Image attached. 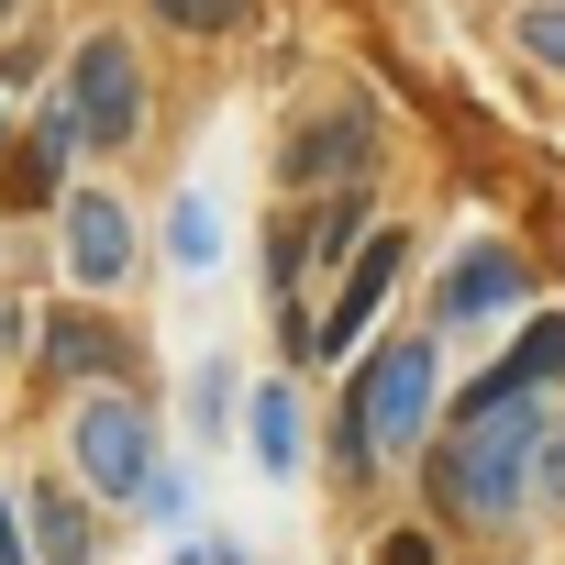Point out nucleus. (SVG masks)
I'll return each mask as SVG.
<instances>
[{"label": "nucleus", "instance_id": "nucleus-16", "mask_svg": "<svg viewBox=\"0 0 565 565\" xmlns=\"http://www.w3.org/2000/svg\"><path fill=\"white\" fill-rule=\"evenodd\" d=\"M510 45H521V67L565 78V0H521V12H510Z\"/></svg>", "mask_w": 565, "mask_h": 565}, {"label": "nucleus", "instance_id": "nucleus-14", "mask_svg": "<svg viewBox=\"0 0 565 565\" xmlns=\"http://www.w3.org/2000/svg\"><path fill=\"white\" fill-rule=\"evenodd\" d=\"M167 266H178V277H211V266H222V211H211V189H178V200H167Z\"/></svg>", "mask_w": 565, "mask_h": 565}, {"label": "nucleus", "instance_id": "nucleus-10", "mask_svg": "<svg viewBox=\"0 0 565 565\" xmlns=\"http://www.w3.org/2000/svg\"><path fill=\"white\" fill-rule=\"evenodd\" d=\"M34 366L56 388H89V377H134V344H122L111 311H45L34 322Z\"/></svg>", "mask_w": 565, "mask_h": 565}, {"label": "nucleus", "instance_id": "nucleus-15", "mask_svg": "<svg viewBox=\"0 0 565 565\" xmlns=\"http://www.w3.org/2000/svg\"><path fill=\"white\" fill-rule=\"evenodd\" d=\"M145 12H156L178 45H222V34H244V23H255V0H145Z\"/></svg>", "mask_w": 565, "mask_h": 565}, {"label": "nucleus", "instance_id": "nucleus-23", "mask_svg": "<svg viewBox=\"0 0 565 565\" xmlns=\"http://www.w3.org/2000/svg\"><path fill=\"white\" fill-rule=\"evenodd\" d=\"M12 23H23V0H0V34H12Z\"/></svg>", "mask_w": 565, "mask_h": 565}, {"label": "nucleus", "instance_id": "nucleus-18", "mask_svg": "<svg viewBox=\"0 0 565 565\" xmlns=\"http://www.w3.org/2000/svg\"><path fill=\"white\" fill-rule=\"evenodd\" d=\"M532 510L565 521V411H543V433H532Z\"/></svg>", "mask_w": 565, "mask_h": 565}, {"label": "nucleus", "instance_id": "nucleus-19", "mask_svg": "<svg viewBox=\"0 0 565 565\" xmlns=\"http://www.w3.org/2000/svg\"><path fill=\"white\" fill-rule=\"evenodd\" d=\"M377 554H388V565H433V554H444V532H422V521H399V532H377Z\"/></svg>", "mask_w": 565, "mask_h": 565}, {"label": "nucleus", "instance_id": "nucleus-21", "mask_svg": "<svg viewBox=\"0 0 565 565\" xmlns=\"http://www.w3.org/2000/svg\"><path fill=\"white\" fill-rule=\"evenodd\" d=\"M34 322H45L34 300H0V355H34Z\"/></svg>", "mask_w": 565, "mask_h": 565}, {"label": "nucleus", "instance_id": "nucleus-11", "mask_svg": "<svg viewBox=\"0 0 565 565\" xmlns=\"http://www.w3.org/2000/svg\"><path fill=\"white\" fill-rule=\"evenodd\" d=\"M244 444H255V466L277 477V488H300V466H311V399L289 388V377H266V388H244Z\"/></svg>", "mask_w": 565, "mask_h": 565}, {"label": "nucleus", "instance_id": "nucleus-1", "mask_svg": "<svg viewBox=\"0 0 565 565\" xmlns=\"http://www.w3.org/2000/svg\"><path fill=\"white\" fill-rule=\"evenodd\" d=\"M543 411H554V388H499V399L444 411V422H433V444L411 455V466H422V510H433L444 532H466V543L521 532V510H532V433H543Z\"/></svg>", "mask_w": 565, "mask_h": 565}, {"label": "nucleus", "instance_id": "nucleus-12", "mask_svg": "<svg viewBox=\"0 0 565 565\" xmlns=\"http://www.w3.org/2000/svg\"><path fill=\"white\" fill-rule=\"evenodd\" d=\"M499 388H565V311H532V300H521L510 355H499V366H477V377H466V399H499ZM466 399H444V411H466Z\"/></svg>", "mask_w": 565, "mask_h": 565}, {"label": "nucleus", "instance_id": "nucleus-13", "mask_svg": "<svg viewBox=\"0 0 565 565\" xmlns=\"http://www.w3.org/2000/svg\"><path fill=\"white\" fill-rule=\"evenodd\" d=\"M23 532H34V554L78 565V554H100V499H89L78 477H34V488H23Z\"/></svg>", "mask_w": 565, "mask_h": 565}, {"label": "nucleus", "instance_id": "nucleus-6", "mask_svg": "<svg viewBox=\"0 0 565 565\" xmlns=\"http://www.w3.org/2000/svg\"><path fill=\"white\" fill-rule=\"evenodd\" d=\"M399 266H411V222H377V233L333 266V311H311V355H322V366H344V355L377 333V311H388V289H399Z\"/></svg>", "mask_w": 565, "mask_h": 565}, {"label": "nucleus", "instance_id": "nucleus-4", "mask_svg": "<svg viewBox=\"0 0 565 565\" xmlns=\"http://www.w3.org/2000/svg\"><path fill=\"white\" fill-rule=\"evenodd\" d=\"M67 111H78V134H89V156H134L145 145V122H156V89H145V45L122 34V23H89L78 45H67Z\"/></svg>", "mask_w": 565, "mask_h": 565}, {"label": "nucleus", "instance_id": "nucleus-5", "mask_svg": "<svg viewBox=\"0 0 565 565\" xmlns=\"http://www.w3.org/2000/svg\"><path fill=\"white\" fill-rule=\"evenodd\" d=\"M56 244H67V277L100 300V289H122V277H134L145 222H134V200H122L111 178H67V189H56Z\"/></svg>", "mask_w": 565, "mask_h": 565}, {"label": "nucleus", "instance_id": "nucleus-3", "mask_svg": "<svg viewBox=\"0 0 565 565\" xmlns=\"http://www.w3.org/2000/svg\"><path fill=\"white\" fill-rule=\"evenodd\" d=\"M156 466H167V433H156V411L134 399V377H89V399L67 411V477H78L100 510H134Z\"/></svg>", "mask_w": 565, "mask_h": 565}, {"label": "nucleus", "instance_id": "nucleus-7", "mask_svg": "<svg viewBox=\"0 0 565 565\" xmlns=\"http://www.w3.org/2000/svg\"><path fill=\"white\" fill-rule=\"evenodd\" d=\"M377 156H388V134L366 111H322V122H300L289 145H277V200H300V189H366Z\"/></svg>", "mask_w": 565, "mask_h": 565}, {"label": "nucleus", "instance_id": "nucleus-17", "mask_svg": "<svg viewBox=\"0 0 565 565\" xmlns=\"http://www.w3.org/2000/svg\"><path fill=\"white\" fill-rule=\"evenodd\" d=\"M233 411H244V388H233V366H222V355H200V377H189V422H200V444H211V433H222Z\"/></svg>", "mask_w": 565, "mask_h": 565}, {"label": "nucleus", "instance_id": "nucleus-8", "mask_svg": "<svg viewBox=\"0 0 565 565\" xmlns=\"http://www.w3.org/2000/svg\"><path fill=\"white\" fill-rule=\"evenodd\" d=\"M521 300H532V255H521V244H499V233H477V244L433 277V333L499 322V311H521Z\"/></svg>", "mask_w": 565, "mask_h": 565}, {"label": "nucleus", "instance_id": "nucleus-9", "mask_svg": "<svg viewBox=\"0 0 565 565\" xmlns=\"http://www.w3.org/2000/svg\"><path fill=\"white\" fill-rule=\"evenodd\" d=\"M78 156H89V134H78V111H67V89L23 122V145H0V189H12L23 211H56V189L78 178Z\"/></svg>", "mask_w": 565, "mask_h": 565}, {"label": "nucleus", "instance_id": "nucleus-22", "mask_svg": "<svg viewBox=\"0 0 565 565\" xmlns=\"http://www.w3.org/2000/svg\"><path fill=\"white\" fill-rule=\"evenodd\" d=\"M34 78H45V56H34V45L12 34V45H0V89H34Z\"/></svg>", "mask_w": 565, "mask_h": 565}, {"label": "nucleus", "instance_id": "nucleus-20", "mask_svg": "<svg viewBox=\"0 0 565 565\" xmlns=\"http://www.w3.org/2000/svg\"><path fill=\"white\" fill-rule=\"evenodd\" d=\"M0 565H34V532H23V499H12V477H0Z\"/></svg>", "mask_w": 565, "mask_h": 565}, {"label": "nucleus", "instance_id": "nucleus-2", "mask_svg": "<svg viewBox=\"0 0 565 565\" xmlns=\"http://www.w3.org/2000/svg\"><path fill=\"white\" fill-rule=\"evenodd\" d=\"M444 422V333H388L377 355L355 344V388H344V433H333V466L344 477H377V466H411Z\"/></svg>", "mask_w": 565, "mask_h": 565}]
</instances>
